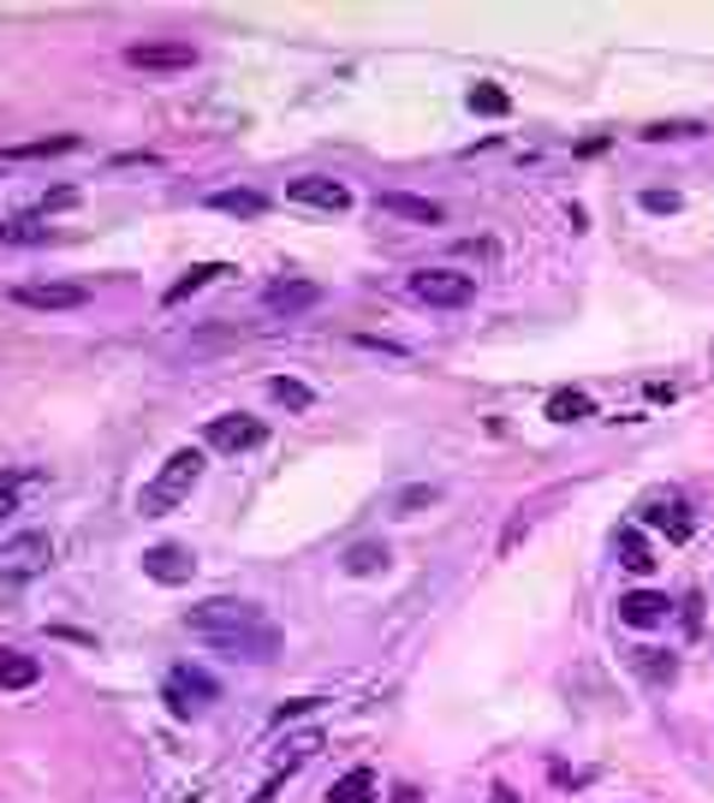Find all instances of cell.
<instances>
[{
	"instance_id": "obj_24",
	"label": "cell",
	"mask_w": 714,
	"mask_h": 803,
	"mask_svg": "<svg viewBox=\"0 0 714 803\" xmlns=\"http://www.w3.org/2000/svg\"><path fill=\"white\" fill-rule=\"evenodd\" d=\"M78 137H37V144H12L7 161H42V155H72Z\"/></svg>"
},
{
	"instance_id": "obj_5",
	"label": "cell",
	"mask_w": 714,
	"mask_h": 803,
	"mask_svg": "<svg viewBox=\"0 0 714 803\" xmlns=\"http://www.w3.org/2000/svg\"><path fill=\"white\" fill-rule=\"evenodd\" d=\"M162 696H167V708L179 714V721H190V714H203L208 703H215L221 685H215V678H208L203 667H173L167 685H162Z\"/></svg>"
},
{
	"instance_id": "obj_30",
	"label": "cell",
	"mask_w": 714,
	"mask_h": 803,
	"mask_svg": "<svg viewBox=\"0 0 714 803\" xmlns=\"http://www.w3.org/2000/svg\"><path fill=\"white\" fill-rule=\"evenodd\" d=\"M393 803H417V792H411V785H399V792H393Z\"/></svg>"
},
{
	"instance_id": "obj_25",
	"label": "cell",
	"mask_w": 714,
	"mask_h": 803,
	"mask_svg": "<svg viewBox=\"0 0 714 803\" xmlns=\"http://www.w3.org/2000/svg\"><path fill=\"white\" fill-rule=\"evenodd\" d=\"M708 126L703 119H655V126H643V144H673V137H703Z\"/></svg>"
},
{
	"instance_id": "obj_9",
	"label": "cell",
	"mask_w": 714,
	"mask_h": 803,
	"mask_svg": "<svg viewBox=\"0 0 714 803\" xmlns=\"http://www.w3.org/2000/svg\"><path fill=\"white\" fill-rule=\"evenodd\" d=\"M208 447H215V452H251V447H263V423L245 417V411L208 417Z\"/></svg>"
},
{
	"instance_id": "obj_18",
	"label": "cell",
	"mask_w": 714,
	"mask_h": 803,
	"mask_svg": "<svg viewBox=\"0 0 714 803\" xmlns=\"http://www.w3.org/2000/svg\"><path fill=\"white\" fill-rule=\"evenodd\" d=\"M55 238V226H48V215L37 208V215H12L0 221V244H48Z\"/></svg>"
},
{
	"instance_id": "obj_15",
	"label": "cell",
	"mask_w": 714,
	"mask_h": 803,
	"mask_svg": "<svg viewBox=\"0 0 714 803\" xmlns=\"http://www.w3.org/2000/svg\"><path fill=\"white\" fill-rule=\"evenodd\" d=\"M144 571H149V578L155 584H190V571H197V560H190V554L185 548H149L144 554Z\"/></svg>"
},
{
	"instance_id": "obj_26",
	"label": "cell",
	"mask_w": 714,
	"mask_h": 803,
	"mask_svg": "<svg viewBox=\"0 0 714 803\" xmlns=\"http://www.w3.org/2000/svg\"><path fill=\"white\" fill-rule=\"evenodd\" d=\"M215 274H226L221 262H197V268H190L185 281H173V286H167V304H179V298H190V292H203L208 281H215Z\"/></svg>"
},
{
	"instance_id": "obj_2",
	"label": "cell",
	"mask_w": 714,
	"mask_h": 803,
	"mask_svg": "<svg viewBox=\"0 0 714 803\" xmlns=\"http://www.w3.org/2000/svg\"><path fill=\"white\" fill-rule=\"evenodd\" d=\"M197 482H203V452H197V447L167 452V464L155 470V482L137 494V512H144V518H162V512H173V506H185Z\"/></svg>"
},
{
	"instance_id": "obj_22",
	"label": "cell",
	"mask_w": 714,
	"mask_h": 803,
	"mask_svg": "<svg viewBox=\"0 0 714 803\" xmlns=\"http://www.w3.org/2000/svg\"><path fill=\"white\" fill-rule=\"evenodd\" d=\"M388 542H358L352 554H345V571H352V578H375V571H388Z\"/></svg>"
},
{
	"instance_id": "obj_4",
	"label": "cell",
	"mask_w": 714,
	"mask_h": 803,
	"mask_svg": "<svg viewBox=\"0 0 714 803\" xmlns=\"http://www.w3.org/2000/svg\"><path fill=\"white\" fill-rule=\"evenodd\" d=\"M637 523L643 530H667V542H691V530H696L685 494H673V488H649L637 500Z\"/></svg>"
},
{
	"instance_id": "obj_23",
	"label": "cell",
	"mask_w": 714,
	"mask_h": 803,
	"mask_svg": "<svg viewBox=\"0 0 714 803\" xmlns=\"http://www.w3.org/2000/svg\"><path fill=\"white\" fill-rule=\"evenodd\" d=\"M30 488H42V477H30V470H0V518L19 512V500Z\"/></svg>"
},
{
	"instance_id": "obj_7",
	"label": "cell",
	"mask_w": 714,
	"mask_h": 803,
	"mask_svg": "<svg viewBox=\"0 0 714 803\" xmlns=\"http://www.w3.org/2000/svg\"><path fill=\"white\" fill-rule=\"evenodd\" d=\"M126 66H137V72H190V66H197V48L190 42H131Z\"/></svg>"
},
{
	"instance_id": "obj_3",
	"label": "cell",
	"mask_w": 714,
	"mask_h": 803,
	"mask_svg": "<svg viewBox=\"0 0 714 803\" xmlns=\"http://www.w3.org/2000/svg\"><path fill=\"white\" fill-rule=\"evenodd\" d=\"M411 298L429 304V310H459V304L477 298V281L459 274V268H417L411 274Z\"/></svg>"
},
{
	"instance_id": "obj_19",
	"label": "cell",
	"mask_w": 714,
	"mask_h": 803,
	"mask_svg": "<svg viewBox=\"0 0 714 803\" xmlns=\"http://www.w3.org/2000/svg\"><path fill=\"white\" fill-rule=\"evenodd\" d=\"M370 792H375V767H345V774L327 785L334 803H370Z\"/></svg>"
},
{
	"instance_id": "obj_29",
	"label": "cell",
	"mask_w": 714,
	"mask_h": 803,
	"mask_svg": "<svg viewBox=\"0 0 714 803\" xmlns=\"http://www.w3.org/2000/svg\"><path fill=\"white\" fill-rule=\"evenodd\" d=\"M643 208H649V215H673V208H678V190H643Z\"/></svg>"
},
{
	"instance_id": "obj_8",
	"label": "cell",
	"mask_w": 714,
	"mask_h": 803,
	"mask_svg": "<svg viewBox=\"0 0 714 803\" xmlns=\"http://www.w3.org/2000/svg\"><path fill=\"white\" fill-rule=\"evenodd\" d=\"M286 197L304 208H322V215H345L352 208V190L340 179H322V173H304V179H286Z\"/></svg>"
},
{
	"instance_id": "obj_1",
	"label": "cell",
	"mask_w": 714,
	"mask_h": 803,
	"mask_svg": "<svg viewBox=\"0 0 714 803\" xmlns=\"http://www.w3.org/2000/svg\"><path fill=\"white\" fill-rule=\"evenodd\" d=\"M185 631L203 637L215 655H233V660H274L281 655V625H274L256 601L208 596L185 614Z\"/></svg>"
},
{
	"instance_id": "obj_11",
	"label": "cell",
	"mask_w": 714,
	"mask_h": 803,
	"mask_svg": "<svg viewBox=\"0 0 714 803\" xmlns=\"http://www.w3.org/2000/svg\"><path fill=\"white\" fill-rule=\"evenodd\" d=\"M25 310H84L90 304V292L84 286H66V281H30V286H19L12 292Z\"/></svg>"
},
{
	"instance_id": "obj_14",
	"label": "cell",
	"mask_w": 714,
	"mask_h": 803,
	"mask_svg": "<svg viewBox=\"0 0 714 803\" xmlns=\"http://www.w3.org/2000/svg\"><path fill=\"white\" fill-rule=\"evenodd\" d=\"M208 208H215V215H238V221H263L268 197L263 190H245V185H226V190H208Z\"/></svg>"
},
{
	"instance_id": "obj_17",
	"label": "cell",
	"mask_w": 714,
	"mask_h": 803,
	"mask_svg": "<svg viewBox=\"0 0 714 803\" xmlns=\"http://www.w3.org/2000/svg\"><path fill=\"white\" fill-rule=\"evenodd\" d=\"M37 678H42V660H37V655L0 649V691H30Z\"/></svg>"
},
{
	"instance_id": "obj_16",
	"label": "cell",
	"mask_w": 714,
	"mask_h": 803,
	"mask_svg": "<svg viewBox=\"0 0 714 803\" xmlns=\"http://www.w3.org/2000/svg\"><path fill=\"white\" fill-rule=\"evenodd\" d=\"M614 554H619L625 571H637V578L655 571V554H649V542H643V523H625V530L614 536Z\"/></svg>"
},
{
	"instance_id": "obj_20",
	"label": "cell",
	"mask_w": 714,
	"mask_h": 803,
	"mask_svg": "<svg viewBox=\"0 0 714 803\" xmlns=\"http://www.w3.org/2000/svg\"><path fill=\"white\" fill-rule=\"evenodd\" d=\"M548 417H554V423H584V417H596V399L578 393V388H560V393L548 399Z\"/></svg>"
},
{
	"instance_id": "obj_6",
	"label": "cell",
	"mask_w": 714,
	"mask_h": 803,
	"mask_svg": "<svg viewBox=\"0 0 714 803\" xmlns=\"http://www.w3.org/2000/svg\"><path fill=\"white\" fill-rule=\"evenodd\" d=\"M55 560V542H48L42 530H30V536H12L7 548H0V584H25V578H37V571Z\"/></svg>"
},
{
	"instance_id": "obj_12",
	"label": "cell",
	"mask_w": 714,
	"mask_h": 803,
	"mask_svg": "<svg viewBox=\"0 0 714 803\" xmlns=\"http://www.w3.org/2000/svg\"><path fill=\"white\" fill-rule=\"evenodd\" d=\"M316 304H322V286L316 281H274L263 292L268 316H304V310H316Z\"/></svg>"
},
{
	"instance_id": "obj_28",
	"label": "cell",
	"mask_w": 714,
	"mask_h": 803,
	"mask_svg": "<svg viewBox=\"0 0 714 803\" xmlns=\"http://www.w3.org/2000/svg\"><path fill=\"white\" fill-rule=\"evenodd\" d=\"M434 500H441V488H434V482H411V488H399L393 512L411 518V512H423V506H434Z\"/></svg>"
},
{
	"instance_id": "obj_21",
	"label": "cell",
	"mask_w": 714,
	"mask_h": 803,
	"mask_svg": "<svg viewBox=\"0 0 714 803\" xmlns=\"http://www.w3.org/2000/svg\"><path fill=\"white\" fill-rule=\"evenodd\" d=\"M470 114H482V119H507L512 114V96L500 90V84H470Z\"/></svg>"
},
{
	"instance_id": "obj_13",
	"label": "cell",
	"mask_w": 714,
	"mask_h": 803,
	"mask_svg": "<svg viewBox=\"0 0 714 803\" xmlns=\"http://www.w3.org/2000/svg\"><path fill=\"white\" fill-rule=\"evenodd\" d=\"M381 215H399V221H417V226H441L447 208L429 203V197H411V190H381Z\"/></svg>"
},
{
	"instance_id": "obj_27",
	"label": "cell",
	"mask_w": 714,
	"mask_h": 803,
	"mask_svg": "<svg viewBox=\"0 0 714 803\" xmlns=\"http://www.w3.org/2000/svg\"><path fill=\"white\" fill-rule=\"evenodd\" d=\"M268 393L281 399L286 411H310V405H316V393H310L304 381H292V375H274V381H268Z\"/></svg>"
},
{
	"instance_id": "obj_10",
	"label": "cell",
	"mask_w": 714,
	"mask_h": 803,
	"mask_svg": "<svg viewBox=\"0 0 714 803\" xmlns=\"http://www.w3.org/2000/svg\"><path fill=\"white\" fill-rule=\"evenodd\" d=\"M673 619V601L661 596V589H632V596H619V625H632V631H655V625Z\"/></svg>"
}]
</instances>
